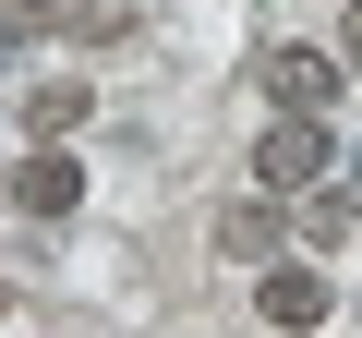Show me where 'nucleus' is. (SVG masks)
I'll use <instances>...</instances> for the list:
<instances>
[{
	"label": "nucleus",
	"instance_id": "8",
	"mask_svg": "<svg viewBox=\"0 0 362 338\" xmlns=\"http://www.w3.org/2000/svg\"><path fill=\"white\" fill-rule=\"evenodd\" d=\"M73 25H85V37L109 49V37H133V0H85V13H73Z\"/></svg>",
	"mask_w": 362,
	"mask_h": 338
},
{
	"label": "nucleus",
	"instance_id": "1",
	"mask_svg": "<svg viewBox=\"0 0 362 338\" xmlns=\"http://www.w3.org/2000/svg\"><path fill=\"white\" fill-rule=\"evenodd\" d=\"M326 157H338V145H326V109H278L266 145H254V182H266V194H314Z\"/></svg>",
	"mask_w": 362,
	"mask_h": 338
},
{
	"label": "nucleus",
	"instance_id": "10",
	"mask_svg": "<svg viewBox=\"0 0 362 338\" xmlns=\"http://www.w3.org/2000/svg\"><path fill=\"white\" fill-rule=\"evenodd\" d=\"M338 61H362V0H350V13H338Z\"/></svg>",
	"mask_w": 362,
	"mask_h": 338
},
{
	"label": "nucleus",
	"instance_id": "2",
	"mask_svg": "<svg viewBox=\"0 0 362 338\" xmlns=\"http://www.w3.org/2000/svg\"><path fill=\"white\" fill-rule=\"evenodd\" d=\"M13 206L25 218H73L85 206V157H61V133H37V157L13 169Z\"/></svg>",
	"mask_w": 362,
	"mask_h": 338
},
{
	"label": "nucleus",
	"instance_id": "9",
	"mask_svg": "<svg viewBox=\"0 0 362 338\" xmlns=\"http://www.w3.org/2000/svg\"><path fill=\"white\" fill-rule=\"evenodd\" d=\"M0 25H25V37H49V25H61V0H0Z\"/></svg>",
	"mask_w": 362,
	"mask_h": 338
},
{
	"label": "nucleus",
	"instance_id": "3",
	"mask_svg": "<svg viewBox=\"0 0 362 338\" xmlns=\"http://www.w3.org/2000/svg\"><path fill=\"white\" fill-rule=\"evenodd\" d=\"M338 73L350 61H326V49H266V97L278 109H338Z\"/></svg>",
	"mask_w": 362,
	"mask_h": 338
},
{
	"label": "nucleus",
	"instance_id": "11",
	"mask_svg": "<svg viewBox=\"0 0 362 338\" xmlns=\"http://www.w3.org/2000/svg\"><path fill=\"white\" fill-rule=\"evenodd\" d=\"M13 61H25V25H0V73H13Z\"/></svg>",
	"mask_w": 362,
	"mask_h": 338
},
{
	"label": "nucleus",
	"instance_id": "5",
	"mask_svg": "<svg viewBox=\"0 0 362 338\" xmlns=\"http://www.w3.org/2000/svg\"><path fill=\"white\" fill-rule=\"evenodd\" d=\"M278 206H290V194H254V206H230V218H218V254H242V266H266V254L290 242V218H278Z\"/></svg>",
	"mask_w": 362,
	"mask_h": 338
},
{
	"label": "nucleus",
	"instance_id": "6",
	"mask_svg": "<svg viewBox=\"0 0 362 338\" xmlns=\"http://www.w3.org/2000/svg\"><path fill=\"white\" fill-rule=\"evenodd\" d=\"M73 121H85V73H49V85L25 97V145H37V133H73Z\"/></svg>",
	"mask_w": 362,
	"mask_h": 338
},
{
	"label": "nucleus",
	"instance_id": "7",
	"mask_svg": "<svg viewBox=\"0 0 362 338\" xmlns=\"http://www.w3.org/2000/svg\"><path fill=\"white\" fill-rule=\"evenodd\" d=\"M290 242H302V254H338V242H350V194H302Z\"/></svg>",
	"mask_w": 362,
	"mask_h": 338
},
{
	"label": "nucleus",
	"instance_id": "4",
	"mask_svg": "<svg viewBox=\"0 0 362 338\" xmlns=\"http://www.w3.org/2000/svg\"><path fill=\"white\" fill-rule=\"evenodd\" d=\"M254 314H266L278 338H302V326H326V266H266V290H254Z\"/></svg>",
	"mask_w": 362,
	"mask_h": 338
}]
</instances>
